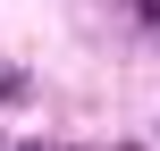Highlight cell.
Returning a JSON list of instances; mask_svg holds the SVG:
<instances>
[{
  "mask_svg": "<svg viewBox=\"0 0 160 151\" xmlns=\"http://www.w3.org/2000/svg\"><path fill=\"white\" fill-rule=\"evenodd\" d=\"M0 101H25V76L17 67H0Z\"/></svg>",
  "mask_w": 160,
  "mask_h": 151,
  "instance_id": "1",
  "label": "cell"
}]
</instances>
